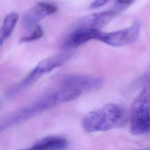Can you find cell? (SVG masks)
Masks as SVG:
<instances>
[{"label":"cell","mask_w":150,"mask_h":150,"mask_svg":"<svg viewBox=\"0 0 150 150\" xmlns=\"http://www.w3.org/2000/svg\"><path fill=\"white\" fill-rule=\"evenodd\" d=\"M79 96L77 91L57 85L36 100L2 118L0 121V130L4 131L58 104L73 100Z\"/></svg>","instance_id":"6da1fadb"},{"label":"cell","mask_w":150,"mask_h":150,"mask_svg":"<svg viewBox=\"0 0 150 150\" xmlns=\"http://www.w3.org/2000/svg\"><path fill=\"white\" fill-rule=\"evenodd\" d=\"M125 109L120 105L110 103L88 112L81 125L87 132L105 131L124 125L127 121Z\"/></svg>","instance_id":"7a4b0ae2"},{"label":"cell","mask_w":150,"mask_h":150,"mask_svg":"<svg viewBox=\"0 0 150 150\" xmlns=\"http://www.w3.org/2000/svg\"><path fill=\"white\" fill-rule=\"evenodd\" d=\"M149 89L144 87L131 105L130 131L134 135H141L149 133Z\"/></svg>","instance_id":"3957f363"},{"label":"cell","mask_w":150,"mask_h":150,"mask_svg":"<svg viewBox=\"0 0 150 150\" xmlns=\"http://www.w3.org/2000/svg\"><path fill=\"white\" fill-rule=\"evenodd\" d=\"M140 28V22L136 21L129 28L122 30L111 32L100 31L97 40L115 47L129 45L138 39Z\"/></svg>","instance_id":"277c9868"},{"label":"cell","mask_w":150,"mask_h":150,"mask_svg":"<svg viewBox=\"0 0 150 150\" xmlns=\"http://www.w3.org/2000/svg\"><path fill=\"white\" fill-rule=\"evenodd\" d=\"M59 84L76 88L83 92L98 89L103 84V79L100 77L70 74L62 78Z\"/></svg>","instance_id":"5b68a950"},{"label":"cell","mask_w":150,"mask_h":150,"mask_svg":"<svg viewBox=\"0 0 150 150\" xmlns=\"http://www.w3.org/2000/svg\"><path fill=\"white\" fill-rule=\"evenodd\" d=\"M116 14V11L109 10L84 16L81 18L77 22L75 29L99 30L108 23Z\"/></svg>","instance_id":"8992f818"},{"label":"cell","mask_w":150,"mask_h":150,"mask_svg":"<svg viewBox=\"0 0 150 150\" xmlns=\"http://www.w3.org/2000/svg\"><path fill=\"white\" fill-rule=\"evenodd\" d=\"M57 8L54 4L39 2L30 9L23 18V24L27 29L35 27L38 23L46 16L55 13Z\"/></svg>","instance_id":"52a82bcc"},{"label":"cell","mask_w":150,"mask_h":150,"mask_svg":"<svg viewBox=\"0 0 150 150\" xmlns=\"http://www.w3.org/2000/svg\"><path fill=\"white\" fill-rule=\"evenodd\" d=\"M100 31L96 29H75L64 40L61 49L67 51L74 49L92 39L97 40Z\"/></svg>","instance_id":"ba28073f"},{"label":"cell","mask_w":150,"mask_h":150,"mask_svg":"<svg viewBox=\"0 0 150 150\" xmlns=\"http://www.w3.org/2000/svg\"><path fill=\"white\" fill-rule=\"evenodd\" d=\"M67 145V139L61 136H47L37 141L30 147L21 150H63Z\"/></svg>","instance_id":"9c48e42d"},{"label":"cell","mask_w":150,"mask_h":150,"mask_svg":"<svg viewBox=\"0 0 150 150\" xmlns=\"http://www.w3.org/2000/svg\"><path fill=\"white\" fill-rule=\"evenodd\" d=\"M73 54V52L67 51L54 54L42 60L35 67L41 75L48 73L53 69L63 65L72 57Z\"/></svg>","instance_id":"30bf717a"},{"label":"cell","mask_w":150,"mask_h":150,"mask_svg":"<svg viewBox=\"0 0 150 150\" xmlns=\"http://www.w3.org/2000/svg\"><path fill=\"white\" fill-rule=\"evenodd\" d=\"M42 75L35 67L21 82L12 87L8 92L9 96H13L32 86Z\"/></svg>","instance_id":"8fae6325"},{"label":"cell","mask_w":150,"mask_h":150,"mask_svg":"<svg viewBox=\"0 0 150 150\" xmlns=\"http://www.w3.org/2000/svg\"><path fill=\"white\" fill-rule=\"evenodd\" d=\"M19 15L16 12H11L5 18L1 29L3 38L4 39L10 36L17 23Z\"/></svg>","instance_id":"7c38bea8"},{"label":"cell","mask_w":150,"mask_h":150,"mask_svg":"<svg viewBox=\"0 0 150 150\" xmlns=\"http://www.w3.org/2000/svg\"><path fill=\"white\" fill-rule=\"evenodd\" d=\"M43 31L42 27L40 25H37L35 27V29L32 32V33L29 36H24L22 38L20 39V42H31V41L35 40L41 38L43 36Z\"/></svg>","instance_id":"4fadbf2b"},{"label":"cell","mask_w":150,"mask_h":150,"mask_svg":"<svg viewBox=\"0 0 150 150\" xmlns=\"http://www.w3.org/2000/svg\"><path fill=\"white\" fill-rule=\"evenodd\" d=\"M108 0H94L90 6V9H96L105 5Z\"/></svg>","instance_id":"5bb4252c"},{"label":"cell","mask_w":150,"mask_h":150,"mask_svg":"<svg viewBox=\"0 0 150 150\" xmlns=\"http://www.w3.org/2000/svg\"><path fill=\"white\" fill-rule=\"evenodd\" d=\"M135 0H116V4L118 7L122 8L127 7L132 4Z\"/></svg>","instance_id":"9a60e30c"},{"label":"cell","mask_w":150,"mask_h":150,"mask_svg":"<svg viewBox=\"0 0 150 150\" xmlns=\"http://www.w3.org/2000/svg\"><path fill=\"white\" fill-rule=\"evenodd\" d=\"M4 38H3V35H2V33L1 30H0V46L2 45L3 43V41H4Z\"/></svg>","instance_id":"2e32d148"}]
</instances>
